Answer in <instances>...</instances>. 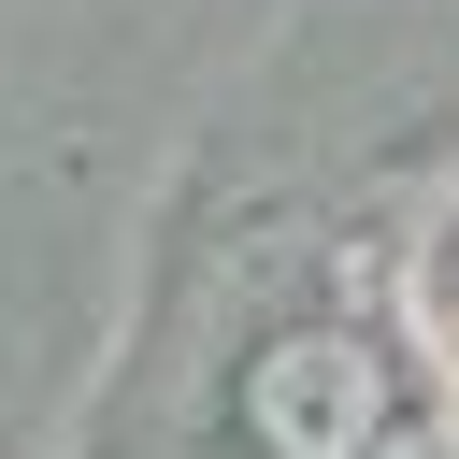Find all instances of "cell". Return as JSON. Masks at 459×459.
Segmentation results:
<instances>
[{
  "label": "cell",
  "instance_id": "cell-1",
  "mask_svg": "<svg viewBox=\"0 0 459 459\" xmlns=\"http://www.w3.org/2000/svg\"><path fill=\"white\" fill-rule=\"evenodd\" d=\"M244 445L258 459H373L387 445V359L359 330H287L244 359Z\"/></svg>",
  "mask_w": 459,
  "mask_h": 459
},
{
  "label": "cell",
  "instance_id": "cell-2",
  "mask_svg": "<svg viewBox=\"0 0 459 459\" xmlns=\"http://www.w3.org/2000/svg\"><path fill=\"white\" fill-rule=\"evenodd\" d=\"M445 316H459V273H445Z\"/></svg>",
  "mask_w": 459,
  "mask_h": 459
}]
</instances>
